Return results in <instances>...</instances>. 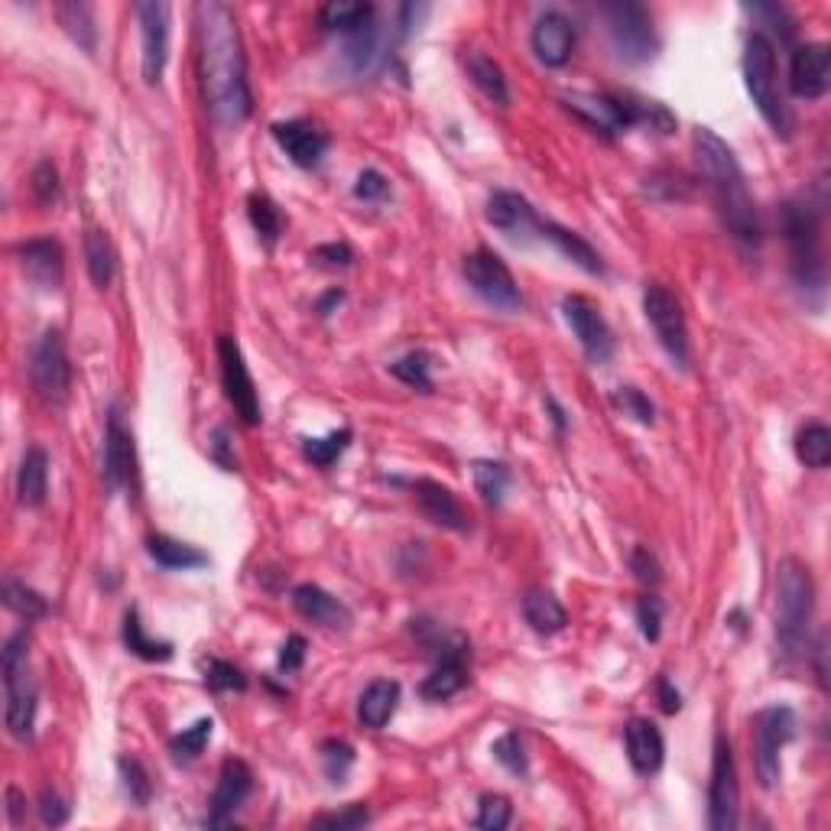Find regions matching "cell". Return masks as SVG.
<instances>
[{"label":"cell","instance_id":"obj_1","mask_svg":"<svg viewBox=\"0 0 831 831\" xmlns=\"http://www.w3.org/2000/svg\"><path fill=\"white\" fill-rule=\"evenodd\" d=\"M199 27V66L211 114L221 124L238 127L250 118L253 98L248 84V62L231 7L208 0L196 7Z\"/></svg>","mask_w":831,"mask_h":831},{"label":"cell","instance_id":"obj_2","mask_svg":"<svg viewBox=\"0 0 831 831\" xmlns=\"http://www.w3.org/2000/svg\"><path fill=\"white\" fill-rule=\"evenodd\" d=\"M692 147H695V160H699V169L705 176L708 189H711V199L718 206V214L724 221V228L731 231V238L744 248H757L760 244V214H757V206L750 199L748 182H744V172L734 160V150L708 127H699L695 137H692Z\"/></svg>","mask_w":831,"mask_h":831},{"label":"cell","instance_id":"obj_3","mask_svg":"<svg viewBox=\"0 0 831 831\" xmlns=\"http://www.w3.org/2000/svg\"><path fill=\"white\" fill-rule=\"evenodd\" d=\"M744 84H748L760 118L773 127V133L792 137L795 118H792L790 104L783 98V88H780L777 49L763 33H750L748 46H744Z\"/></svg>","mask_w":831,"mask_h":831},{"label":"cell","instance_id":"obj_4","mask_svg":"<svg viewBox=\"0 0 831 831\" xmlns=\"http://www.w3.org/2000/svg\"><path fill=\"white\" fill-rule=\"evenodd\" d=\"M0 669H3V692H7V731L17 741H30L33 738V724H37V682L30 675V633H13L3 647L0 657Z\"/></svg>","mask_w":831,"mask_h":831},{"label":"cell","instance_id":"obj_5","mask_svg":"<svg viewBox=\"0 0 831 831\" xmlns=\"http://www.w3.org/2000/svg\"><path fill=\"white\" fill-rule=\"evenodd\" d=\"M815 608V584L799 559H783L777 569V637L787 653L805 647V627Z\"/></svg>","mask_w":831,"mask_h":831},{"label":"cell","instance_id":"obj_6","mask_svg":"<svg viewBox=\"0 0 831 831\" xmlns=\"http://www.w3.org/2000/svg\"><path fill=\"white\" fill-rule=\"evenodd\" d=\"M783 238L790 244L795 283L805 290L822 292L825 283V260H822V234H819V211L809 202H790L780 211Z\"/></svg>","mask_w":831,"mask_h":831},{"label":"cell","instance_id":"obj_7","mask_svg":"<svg viewBox=\"0 0 831 831\" xmlns=\"http://www.w3.org/2000/svg\"><path fill=\"white\" fill-rule=\"evenodd\" d=\"M753 767H757V780L763 790H773L780 783V750L787 748L795 734V714L787 705L760 708L753 714Z\"/></svg>","mask_w":831,"mask_h":831},{"label":"cell","instance_id":"obj_8","mask_svg":"<svg viewBox=\"0 0 831 831\" xmlns=\"http://www.w3.org/2000/svg\"><path fill=\"white\" fill-rule=\"evenodd\" d=\"M604 20H608V37H611V46L618 52V59L623 62H650L653 52H657V33H653V17L647 7L640 3H608L601 7Z\"/></svg>","mask_w":831,"mask_h":831},{"label":"cell","instance_id":"obj_9","mask_svg":"<svg viewBox=\"0 0 831 831\" xmlns=\"http://www.w3.org/2000/svg\"><path fill=\"white\" fill-rule=\"evenodd\" d=\"M738 805H741V787H738L734 753H731L728 738L718 734V741H714V757H711V783H708V829H738Z\"/></svg>","mask_w":831,"mask_h":831},{"label":"cell","instance_id":"obj_10","mask_svg":"<svg viewBox=\"0 0 831 831\" xmlns=\"http://www.w3.org/2000/svg\"><path fill=\"white\" fill-rule=\"evenodd\" d=\"M461 273H464L468 287L478 292L488 306L503 309V312H517L523 306V296H520V287H517L510 267L500 260L494 250L481 248L468 253Z\"/></svg>","mask_w":831,"mask_h":831},{"label":"cell","instance_id":"obj_11","mask_svg":"<svg viewBox=\"0 0 831 831\" xmlns=\"http://www.w3.org/2000/svg\"><path fill=\"white\" fill-rule=\"evenodd\" d=\"M30 380L46 403H66L72 387V364L66 354V341L59 329L42 332V338L30 351Z\"/></svg>","mask_w":831,"mask_h":831},{"label":"cell","instance_id":"obj_12","mask_svg":"<svg viewBox=\"0 0 831 831\" xmlns=\"http://www.w3.org/2000/svg\"><path fill=\"white\" fill-rule=\"evenodd\" d=\"M643 312L660 338V344L665 348V354L679 368H685L689 364V329H685V316H682L679 299L660 283H650L643 292Z\"/></svg>","mask_w":831,"mask_h":831},{"label":"cell","instance_id":"obj_13","mask_svg":"<svg viewBox=\"0 0 831 831\" xmlns=\"http://www.w3.org/2000/svg\"><path fill=\"white\" fill-rule=\"evenodd\" d=\"M218 364H221V387L228 403L234 407V413L241 416L248 425L260 422V400H257V387L248 371V361L241 354V344L231 334L218 338Z\"/></svg>","mask_w":831,"mask_h":831},{"label":"cell","instance_id":"obj_14","mask_svg":"<svg viewBox=\"0 0 831 831\" xmlns=\"http://www.w3.org/2000/svg\"><path fill=\"white\" fill-rule=\"evenodd\" d=\"M562 316H565L569 329L579 338L584 358L591 364H604L611 358V351H614V338H611V329H608L601 309L588 296H565L562 299Z\"/></svg>","mask_w":831,"mask_h":831},{"label":"cell","instance_id":"obj_15","mask_svg":"<svg viewBox=\"0 0 831 831\" xmlns=\"http://www.w3.org/2000/svg\"><path fill=\"white\" fill-rule=\"evenodd\" d=\"M169 3H137V17H140V69H143V82L157 84L167 72L169 59Z\"/></svg>","mask_w":831,"mask_h":831},{"label":"cell","instance_id":"obj_16","mask_svg":"<svg viewBox=\"0 0 831 831\" xmlns=\"http://www.w3.org/2000/svg\"><path fill=\"white\" fill-rule=\"evenodd\" d=\"M407 33L397 27H387V23H377L371 20L364 30H358L351 42L344 46V62L354 76H374L377 69L387 66V59L393 56V46L397 40H403Z\"/></svg>","mask_w":831,"mask_h":831},{"label":"cell","instance_id":"obj_17","mask_svg":"<svg viewBox=\"0 0 831 831\" xmlns=\"http://www.w3.org/2000/svg\"><path fill=\"white\" fill-rule=\"evenodd\" d=\"M831 84V49L825 42H805L792 52L790 88L795 98H822Z\"/></svg>","mask_w":831,"mask_h":831},{"label":"cell","instance_id":"obj_18","mask_svg":"<svg viewBox=\"0 0 831 831\" xmlns=\"http://www.w3.org/2000/svg\"><path fill=\"white\" fill-rule=\"evenodd\" d=\"M253 790V773L244 760H228L218 773V787L211 792V802H208V825L211 829H224L228 819L244 805V799Z\"/></svg>","mask_w":831,"mask_h":831},{"label":"cell","instance_id":"obj_19","mask_svg":"<svg viewBox=\"0 0 831 831\" xmlns=\"http://www.w3.org/2000/svg\"><path fill=\"white\" fill-rule=\"evenodd\" d=\"M137 474V455H133V435L127 432L124 419L118 410L108 413V429H104V484L111 494L124 491L133 484Z\"/></svg>","mask_w":831,"mask_h":831},{"label":"cell","instance_id":"obj_20","mask_svg":"<svg viewBox=\"0 0 831 831\" xmlns=\"http://www.w3.org/2000/svg\"><path fill=\"white\" fill-rule=\"evenodd\" d=\"M530 46L537 52L542 66L549 69H562L572 52H575V27L565 13L559 10H545L540 13V20L533 23V33H530Z\"/></svg>","mask_w":831,"mask_h":831},{"label":"cell","instance_id":"obj_21","mask_svg":"<svg viewBox=\"0 0 831 831\" xmlns=\"http://www.w3.org/2000/svg\"><path fill=\"white\" fill-rule=\"evenodd\" d=\"M410 491H413L422 517L432 520L435 527L452 530V533H464V530L471 527L468 510H464L461 500L452 494V488H445V484H439V481H429V478H416V481H410Z\"/></svg>","mask_w":831,"mask_h":831},{"label":"cell","instance_id":"obj_22","mask_svg":"<svg viewBox=\"0 0 831 831\" xmlns=\"http://www.w3.org/2000/svg\"><path fill=\"white\" fill-rule=\"evenodd\" d=\"M623 748H627V760L640 777H653L663 767L665 741L660 728L650 718H630L623 728Z\"/></svg>","mask_w":831,"mask_h":831},{"label":"cell","instance_id":"obj_23","mask_svg":"<svg viewBox=\"0 0 831 831\" xmlns=\"http://www.w3.org/2000/svg\"><path fill=\"white\" fill-rule=\"evenodd\" d=\"M273 137L292 163L302 169L319 167L329 150V137L309 121H280L273 124Z\"/></svg>","mask_w":831,"mask_h":831},{"label":"cell","instance_id":"obj_24","mask_svg":"<svg viewBox=\"0 0 831 831\" xmlns=\"http://www.w3.org/2000/svg\"><path fill=\"white\" fill-rule=\"evenodd\" d=\"M17 257H20L23 273H27L37 287H42V290H59L62 273H66V257H62L59 241H49V238L27 241V244L17 248Z\"/></svg>","mask_w":831,"mask_h":831},{"label":"cell","instance_id":"obj_25","mask_svg":"<svg viewBox=\"0 0 831 831\" xmlns=\"http://www.w3.org/2000/svg\"><path fill=\"white\" fill-rule=\"evenodd\" d=\"M292 608L302 618H309V621L319 623V627H329V630H348L351 627V611L334 594H329L326 588H319V584H299V588H292Z\"/></svg>","mask_w":831,"mask_h":831},{"label":"cell","instance_id":"obj_26","mask_svg":"<svg viewBox=\"0 0 831 831\" xmlns=\"http://www.w3.org/2000/svg\"><path fill=\"white\" fill-rule=\"evenodd\" d=\"M488 221L503 231V234H510V238H527V234H533L537 228H540V218H537V211L533 206L523 199V196H517V192H494L491 199H488Z\"/></svg>","mask_w":831,"mask_h":831},{"label":"cell","instance_id":"obj_27","mask_svg":"<svg viewBox=\"0 0 831 831\" xmlns=\"http://www.w3.org/2000/svg\"><path fill=\"white\" fill-rule=\"evenodd\" d=\"M537 231H540L542 238L559 250L562 257H569L575 267H582L584 273L598 277V273L604 270V267H601V257L594 253V248L584 241L582 234H575V231H569V228H562V224H555V221H542V218Z\"/></svg>","mask_w":831,"mask_h":831},{"label":"cell","instance_id":"obj_28","mask_svg":"<svg viewBox=\"0 0 831 831\" xmlns=\"http://www.w3.org/2000/svg\"><path fill=\"white\" fill-rule=\"evenodd\" d=\"M397 705H400V682H393V679H377V682H371V685L361 692L358 718H361L364 728L380 731V728L393 718Z\"/></svg>","mask_w":831,"mask_h":831},{"label":"cell","instance_id":"obj_29","mask_svg":"<svg viewBox=\"0 0 831 831\" xmlns=\"http://www.w3.org/2000/svg\"><path fill=\"white\" fill-rule=\"evenodd\" d=\"M49 491V455L40 445L27 449V455L20 461L17 471V498L23 507H40Z\"/></svg>","mask_w":831,"mask_h":831},{"label":"cell","instance_id":"obj_30","mask_svg":"<svg viewBox=\"0 0 831 831\" xmlns=\"http://www.w3.org/2000/svg\"><path fill=\"white\" fill-rule=\"evenodd\" d=\"M464 69H468V79L478 84V88H481V91H484L494 104H500V108H507V104H510L507 76H503V69H500L491 56H484L481 49H471V52L464 56Z\"/></svg>","mask_w":831,"mask_h":831},{"label":"cell","instance_id":"obj_31","mask_svg":"<svg viewBox=\"0 0 831 831\" xmlns=\"http://www.w3.org/2000/svg\"><path fill=\"white\" fill-rule=\"evenodd\" d=\"M523 618H527V623L537 633H559L569 623V614L559 604V598L552 591H542V588L527 591V598H523Z\"/></svg>","mask_w":831,"mask_h":831},{"label":"cell","instance_id":"obj_32","mask_svg":"<svg viewBox=\"0 0 831 831\" xmlns=\"http://www.w3.org/2000/svg\"><path fill=\"white\" fill-rule=\"evenodd\" d=\"M147 552L153 555L157 565L172 569V572H189V569H202V565H208L206 552H199L196 545H186V542L160 537V533L147 540Z\"/></svg>","mask_w":831,"mask_h":831},{"label":"cell","instance_id":"obj_33","mask_svg":"<svg viewBox=\"0 0 831 831\" xmlns=\"http://www.w3.org/2000/svg\"><path fill=\"white\" fill-rule=\"evenodd\" d=\"M124 647L133 657H140V660H147V663H167L169 657H172V643H167V640H153V637L143 630V621H140L137 608H130L124 614Z\"/></svg>","mask_w":831,"mask_h":831},{"label":"cell","instance_id":"obj_34","mask_svg":"<svg viewBox=\"0 0 831 831\" xmlns=\"http://www.w3.org/2000/svg\"><path fill=\"white\" fill-rule=\"evenodd\" d=\"M319 20L326 30H341V33H358L374 20L371 3H354V0H332L319 10Z\"/></svg>","mask_w":831,"mask_h":831},{"label":"cell","instance_id":"obj_35","mask_svg":"<svg viewBox=\"0 0 831 831\" xmlns=\"http://www.w3.org/2000/svg\"><path fill=\"white\" fill-rule=\"evenodd\" d=\"M84 260H88V277L98 290H108L118 270V257L111 241L101 231H88L84 234Z\"/></svg>","mask_w":831,"mask_h":831},{"label":"cell","instance_id":"obj_36","mask_svg":"<svg viewBox=\"0 0 831 831\" xmlns=\"http://www.w3.org/2000/svg\"><path fill=\"white\" fill-rule=\"evenodd\" d=\"M795 455L802 464H809V468H815V471H822V468H829L831 461V429L825 422H809V425H802L799 429V435H795Z\"/></svg>","mask_w":831,"mask_h":831},{"label":"cell","instance_id":"obj_37","mask_svg":"<svg viewBox=\"0 0 831 831\" xmlns=\"http://www.w3.org/2000/svg\"><path fill=\"white\" fill-rule=\"evenodd\" d=\"M56 17H59V23L66 27V33L79 42L84 52H94V46H98V30H94V13H91L88 3H79V0H72V3H56Z\"/></svg>","mask_w":831,"mask_h":831},{"label":"cell","instance_id":"obj_38","mask_svg":"<svg viewBox=\"0 0 831 831\" xmlns=\"http://www.w3.org/2000/svg\"><path fill=\"white\" fill-rule=\"evenodd\" d=\"M351 439H354V432L348 425H341V429H334L322 439H302V455H306V461H312L316 468H332L334 461L348 452Z\"/></svg>","mask_w":831,"mask_h":831},{"label":"cell","instance_id":"obj_39","mask_svg":"<svg viewBox=\"0 0 831 831\" xmlns=\"http://www.w3.org/2000/svg\"><path fill=\"white\" fill-rule=\"evenodd\" d=\"M3 604H7L13 614H20L23 621H40V618L49 614V604H46V598H42L40 591H33V588H27L23 582H17L13 575L3 579Z\"/></svg>","mask_w":831,"mask_h":831},{"label":"cell","instance_id":"obj_40","mask_svg":"<svg viewBox=\"0 0 831 831\" xmlns=\"http://www.w3.org/2000/svg\"><path fill=\"white\" fill-rule=\"evenodd\" d=\"M248 211H250V224H253V231L260 234V241H263L267 248H273V244H277V238L283 234V214H280L277 202H273L270 196L253 192L248 202Z\"/></svg>","mask_w":831,"mask_h":831},{"label":"cell","instance_id":"obj_41","mask_svg":"<svg viewBox=\"0 0 831 831\" xmlns=\"http://www.w3.org/2000/svg\"><path fill=\"white\" fill-rule=\"evenodd\" d=\"M474 488H478V494L488 500V503H494L498 507L503 494H507V488H510V468L503 464V461H474Z\"/></svg>","mask_w":831,"mask_h":831},{"label":"cell","instance_id":"obj_42","mask_svg":"<svg viewBox=\"0 0 831 831\" xmlns=\"http://www.w3.org/2000/svg\"><path fill=\"white\" fill-rule=\"evenodd\" d=\"M429 371H432V354L429 351H410V354H403L400 361L390 364V374L403 380L407 387L422 390V393L432 390V374Z\"/></svg>","mask_w":831,"mask_h":831},{"label":"cell","instance_id":"obj_43","mask_svg":"<svg viewBox=\"0 0 831 831\" xmlns=\"http://www.w3.org/2000/svg\"><path fill=\"white\" fill-rule=\"evenodd\" d=\"M211 731H214V721H211V718H199L192 728H182V734H176V738H172V744H169L172 757H176L179 763L196 760V757L208 748Z\"/></svg>","mask_w":831,"mask_h":831},{"label":"cell","instance_id":"obj_44","mask_svg":"<svg viewBox=\"0 0 831 831\" xmlns=\"http://www.w3.org/2000/svg\"><path fill=\"white\" fill-rule=\"evenodd\" d=\"M118 770H121V783H124V792L130 795V802L147 805L150 795H153V783H150L147 767H143L137 757H121V760H118Z\"/></svg>","mask_w":831,"mask_h":831},{"label":"cell","instance_id":"obj_45","mask_svg":"<svg viewBox=\"0 0 831 831\" xmlns=\"http://www.w3.org/2000/svg\"><path fill=\"white\" fill-rule=\"evenodd\" d=\"M510 815H513L510 799L500 795V792H488V795H481V802H478V819H474V825L484 831H503L510 825Z\"/></svg>","mask_w":831,"mask_h":831},{"label":"cell","instance_id":"obj_46","mask_svg":"<svg viewBox=\"0 0 831 831\" xmlns=\"http://www.w3.org/2000/svg\"><path fill=\"white\" fill-rule=\"evenodd\" d=\"M494 760H498L503 770H510V773H517V777H523L527 770H530V760H527V750H523V741H520V734L517 731H507V734H500L498 741H494Z\"/></svg>","mask_w":831,"mask_h":831},{"label":"cell","instance_id":"obj_47","mask_svg":"<svg viewBox=\"0 0 831 831\" xmlns=\"http://www.w3.org/2000/svg\"><path fill=\"white\" fill-rule=\"evenodd\" d=\"M368 822H371V812H368L361 802H354V805H344L341 812L319 815L312 825H316V829H332V831H358V829H364Z\"/></svg>","mask_w":831,"mask_h":831},{"label":"cell","instance_id":"obj_48","mask_svg":"<svg viewBox=\"0 0 831 831\" xmlns=\"http://www.w3.org/2000/svg\"><path fill=\"white\" fill-rule=\"evenodd\" d=\"M206 682L214 689V692H231V689H248V679L244 672L228 660H208L206 663Z\"/></svg>","mask_w":831,"mask_h":831},{"label":"cell","instance_id":"obj_49","mask_svg":"<svg viewBox=\"0 0 831 831\" xmlns=\"http://www.w3.org/2000/svg\"><path fill=\"white\" fill-rule=\"evenodd\" d=\"M322 763H326V773L332 783H344L351 763H354V750L344 741H326L322 744Z\"/></svg>","mask_w":831,"mask_h":831},{"label":"cell","instance_id":"obj_50","mask_svg":"<svg viewBox=\"0 0 831 831\" xmlns=\"http://www.w3.org/2000/svg\"><path fill=\"white\" fill-rule=\"evenodd\" d=\"M614 407H621L623 413L633 416V419L643 422V425H653V419H657L653 403H650L637 387H621V390L614 393Z\"/></svg>","mask_w":831,"mask_h":831},{"label":"cell","instance_id":"obj_51","mask_svg":"<svg viewBox=\"0 0 831 831\" xmlns=\"http://www.w3.org/2000/svg\"><path fill=\"white\" fill-rule=\"evenodd\" d=\"M637 623L643 630V637L653 643L660 640V627H663V601L660 598H640L637 604Z\"/></svg>","mask_w":831,"mask_h":831},{"label":"cell","instance_id":"obj_52","mask_svg":"<svg viewBox=\"0 0 831 831\" xmlns=\"http://www.w3.org/2000/svg\"><path fill=\"white\" fill-rule=\"evenodd\" d=\"M630 569H633V575L640 579L643 584H660L663 582V569H660V559L650 552V549H643V545H637L633 552H630Z\"/></svg>","mask_w":831,"mask_h":831},{"label":"cell","instance_id":"obj_53","mask_svg":"<svg viewBox=\"0 0 831 831\" xmlns=\"http://www.w3.org/2000/svg\"><path fill=\"white\" fill-rule=\"evenodd\" d=\"M33 196L42 206H52L59 199V172L49 160H42L40 167L33 169Z\"/></svg>","mask_w":831,"mask_h":831},{"label":"cell","instance_id":"obj_54","mask_svg":"<svg viewBox=\"0 0 831 831\" xmlns=\"http://www.w3.org/2000/svg\"><path fill=\"white\" fill-rule=\"evenodd\" d=\"M387 192H390V182H387V176L377 172V169H364V172L358 176V182H354V196H358L361 202H380V199H387Z\"/></svg>","mask_w":831,"mask_h":831},{"label":"cell","instance_id":"obj_55","mask_svg":"<svg viewBox=\"0 0 831 831\" xmlns=\"http://www.w3.org/2000/svg\"><path fill=\"white\" fill-rule=\"evenodd\" d=\"M40 812H42V822L46 825H62L66 819H69V805L59 799V792H52V790H46L42 792V799H40Z\"/></svg>","mask_w":831,"mask_h":831},{"label":"cell","instance_id":"obj_56","mask_svg":"<svg viewBox=\"0 0 831 831\" xmlns=\"http://www.w3.org/2000/svg\"><path fill=\"white\" fill-rule=\"evenodd\" d=\"M302 660H306V640L299 633H292V637H287L283 650H280V669L283 672H296L302 665Z\"/></svg>","mask_w":831,"mask_h":831},{"label":"cell","instance_id":"obj_57","mask_svg":"<svg viewBox=\"0 0 831 831\" xmlns=\"http://www.w3.org/2000/svg\"><path fill=\"white\" fill-rule=\"evenodd\" d=\"M312 257L326 260L329 267H348L354 260V250L348 248V244H322V248L312 250Z\"/></svg>","mask_w":831,"mask_h":831},{"label":"cell","instance_id":"obj_58","mask_svg":"<svg viewBox=\"0 0 831 831\" xmlns=\"http://www.w3.org/2000/svg\"><path fill=\"white\" fill-rule=\"evenodd\" d=\"M657 692H660V705H663L665 714H675L679 708H682V695L672 689V682L665 679V675H660V682H657Z\"/></svg>","mask_w":831,"mask_h":831},{"label":"cell","instance_id":"obj_59","mask_svg":"<svg viewBox=\"0 0 831 831\" xmlns=\"http://www.w3.org/2000/svg\"><path fill=\"white\" fill-rule=\"evenodd\" d=\"M214 458L224 464V471H234V468H238V461H234V458H228V432H224V429H218V432H214Z\"/></svg>","mask_w":831,"mask_h":831},{"label":"cell","instance_id":"obj_60","mask_svg":"<svg viewBox=\"0 0 831 831\" xmlns=\"http://www.w3.org/2000/svg\"><path fill=\"white\" fill-rule=\"evenodd\" d=\"M7 805H10V809H7V812H10V822H13V825H20L27 799L20 795V790H17V787H10V790H7Z\"/></svg>","mask_w":831,"mask_h":831},{"label":"cell","instance_id":"obj_61","mask_svg":"<svg viewBox=\"0 0 831 831\" xmlns=\"http://www.w3.org/2000/svg\"><path fill=\"white\" fill-rule=\"evenodd\" d=\"M341 299H344V292H338V290L326 292V296L319 299V312H322V316H329V312H332V306H338Z\"/></svg>","mask_w":831,"mask_h":831}]
</instances>
